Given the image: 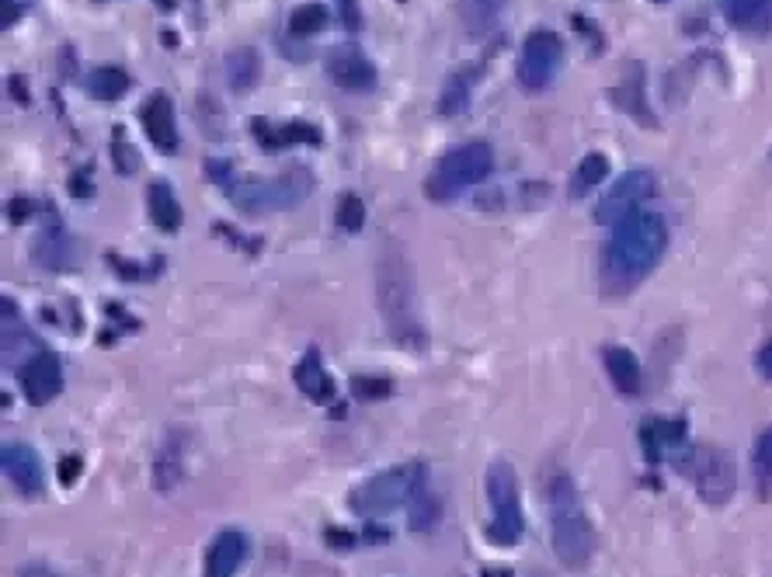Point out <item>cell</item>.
Wrapping results in <instances>:
<instances>
[{"label": "cell", "mask_w": 772, "mask_h": 577, "mask_svg": "<svg viewBox=\"0 0 772 577\" xmlns=\"http://www.w3.org/2000/svg\"><path fill=\"white\" fill-rule=\"evenodd\" d=\"M251 556V540L240 529H223L213 535V543L202 561V574L206 577H237V570L248 564Z\"/></svg>", "instance_id": "5bb4252c"}, {"label": "cell", "mask_w": 772, "mask_h": 577, "mask_svg": "<svg viewBox=\"0 0 772 577\" xmlns=\"http://www.w3.org/2000/svg\"><path fill=\"white\" fill-rule=\"evenodd\" d=\"M223 70H227V84L237 94H248L261 80V56H258L254 46H237V49L227 53V64H223Z\"/></svg>", "instance_id": "603a6c76"}, {"label": "cell", "mask_w": 772, "mask_h": 577, "mask_svg": "<svg viewBox=\"0 0 772 577\" xmlns=\"http://www.w3.org/2000/svg\"><path fill=\"white\" fill-rule=\"evenodd\" d=\"M314 192L310 168H286L275 178H237L227 184V195L243 213H286Z\"/></svg>", "instance_id": "8992f818"}, {"label": "cell", "mask_w": 772, "mask_h": 577, "mask_svg": "<svg viewBox=\"0 0 772 577\" xmlns=\"http://www.w3.org/2000/svg\"><path fill=\"white\" fill-rule=\"evenodd\" d=\"M751 463L762 480H772V425L756 439V452H751Z\"/></svg>", "instance_id": "e575fe53"}, {"label": "cell", "mask_w": 772, "mask_h": 577, "mask_svg": "<svg viewBox=\"0 0 772 577\" xmlns=\"http://www.w3.org/2000/svg\"><path fill=\"white\" fill-rule=\"evenodd\" d=\"M32 254L43 268H70L73 264V240L59 230V226H53V230L46 226L43 237H38L32 247Z\"/></svg>", "instance_id": "4316f807"}, {"label": "cell", "mask_w": 772, "mask_h": 577, "mask_svg": "<svg viewBox=\"0 0 772 577\" xmlns=\"http://www.w3.org/2000/svg\"><path fill=\"white\" fill-rule=\"evenodd\" d=\"M251 133H254V139L269 154H275L282 147H293V143H310V147H317V143H320V133L310 126V122H286V126L275 129L269 118H254L251 122Z\"/></svg>", "instance_id": "ffe728a7"}, {"label": "cell", "mask_w": 772, "mask_h": 577, "mask_svg": "<svg viewBox=\"0 0 772 577\" xmlns=\"http://www.w3.org/2000/svg\"><path fill=\"white\" fill-rule=\"evenodd\" d=\"M424 487H429V469H424V463L418 460L397 463L390 469L365 477L349 494V505L362 519H383V514H390L397 508H408Z\"/></svg>", "instance_id": "277c9868"}, {"label": "cell", "mask_w": 772, "mask_h": 577, "mask_svg": "<svg viewBox=\"0 0 772 577\" xmlns=\"http://www.w3.org/2000/svg\"><path fill=\"white\" fill-rule=\"evenodd\" d=\"M334 223H338V230L341 234H359L362 226H365V205L359 195H341L338 199V213H334Z\"/></svg>", "instance_id": "1f68e13d"}, {"label": "cell", "mask_w": 772, "mask_h": 577, "mask_svg": "<svg viewBox=\"0 0 772 577\" xmlns=\"http://www.w3.org/2000/svg\"><path fill=\"white\" fill-rule=\"evenodd\" d=\"M323 25H328V8L323 4H303L290 18V32L296 38H310V35L323 32Z\"/></svg>", "instance_id": "4dcf8cb0"}, {"label": "cell", "mask_w": 772, "mask_h": 577, "mask_svg": "<svg viewBox=\"0 0 772 577\" xmlns=\"http://www.w3.org/2000/svg\"><path fill=\"white\" fill-rule=\"evenodd\" d=\"M293 380L299 386V394L310 397L314 404H331L334 400V380L328 376V369H323L317 348H310V352L296 362Z\"/></svg>", "instance_id": "44dd1931"}, {"label": "cell", "mask_w": 772, "mask_h": 577, "mask_svg": "<svg viewBox=\"0 0 772 577\" xmlns=\"http://www.w3.org/2000/svg\"><path fill=\"white\" fill-rule=\"evenodd\" d=\"M605 178H609V157L605 154H584L578 160L575 174H571V184H567V195L584 199L592 189H599Z\"/></svg>", "instance_id": "83f0119b"}, {"label": "cell", "mask_w": 772, "mask_h": 577, "mask_svg": "<svg viewBox=\"0 0 772 577\" xmlns=\"http://www.w3.org/2000/svg\"><path fill=\"white\" fill-rule=\"evenodd\" d=\"M112 160H115V171L118 174H133L136 171V147H129V143H126V129H115L112 133Z\"/></svg>", "instance_id": "d6a6232c"}, {"label": "cell", "mask_w": 772, "mask_h": 577, "mask_svg": "<svg viewBox=\"0 0 772 577\" xmlns=\"http://www.w3.org/2000/svg\"><path fill=\"white\" fill-rule=\"evenodd\" d=\"M365 535H370V543H390V532H386V529H370V532H365Z\"/></svg>", "instance_id": "b9f144b4"}, {"label": "cell", "mask_w": 772, "mask_h": 577, "mask_svg": "<svg viewBox=\"0 0 772 577\" xmlns=\"http://www.w3.org/2000/svg\"><path fill=\"white\" fill-rule=\"evenodd\" d=\"M80 473H84V460H80L77 452H70V456L59 460V466H56V480L64 484V487H70V484H77Z\"/></svg>", "instance_id": "d590c367"}, {"label": "cell", "mask_w": 772, "mask_h": 577, "mask_svg": "<svg viewBox=\"0 0 772 577\" xmlns=\"http://www.w3.org/2000/svg\"><path fill=\"white\" fill-rule=\"evenodd\" d=\"M491 171H495V150L480 139L463 143V147H453L435 163V171L424 181V195L432 202H450L470 189V184L491 178Z\"/></svg>", "instance_id": "52a82bcc"}, {"label": "cell", "mask_w": 772, "mask_h": 577, "mask_svg": "<svg viewBox=\"0 0 772 577\" xmlns=\"http://www.w3.org/2000/svg\"><path fill=\"white\" fill-rule=\"evenodd\" d=\"M668 251V223L658 213H634L613 226L602 251V288L623 296L655 272Z\"/></svg>", "instance_id": "6da1fadb"}, {"label": "cell", "mask_w": 772, "mask_h": 577, "mask_svg": "<svg viewBox=\"0 0 772 577\" xmlns=\"http://www.w3.org/2000/svg\"><path fill=\"white\" fill-rule=\"evenodd\" d=\"M477 77H480V64L463 67V70H456L450 80H445V88H442V94H439V112H442V115H459V112L470 109Z\"/></svg>", "instance_id": "cb8c5ba5"}, {"label": "cell", "mask_w": 772, "mask_h": 577, "mask_svg": "<svg viewBox=\"0 0 772 577\" xmlns=\"http://www.w3.org/2000/svg\"><path fill=\"white\" fill-rule=\"evenodd\" d=\"M756 369H759V376L762 380H772V338L759 348V355H756Z\"/></svg>", "instance_id": "f35d334b"}, {"label": "cell", "mask_w": 772, "mask_h": 577, "mask_svg": "<svg viewBox=\"0 0 772 577\" xmlns=\"http://www.w3.org/2000/svg\"><path fill=\"white\" fill-rule=\"evenodd\" d=\"M390 389H394L390 380H373V376H355L352 380V394L359 400H383V397H390Z\"/></svg>", "instance_id": "836d02e7"}, {"label": "cell", "mask_w": 772, "mask_h": 577, "mask_svg": "<svg viewBox=\"0 0 772 577\" xmlns=\"http://www.w3.org/2000/svg\"><path fill=\"white\" fill-rule=\"evenodd\" d=\"M18 383H22V394L29 404L43 407L64 394V362H59V355L43 348V352H35L29 362H22V369H18Z\"/></svg>", "instance_id": "8fae6325"}, {"label": "cell", "mask_w": 772, "mask_h": 577, "mask_svg": "<svg viewBox=\"0 0 772 577\" xmlns=\"http://www.w3.org/2000/svg\"><path fill=\"white\" fill-rule=\"evenodd\" d=\"M480 577H515L512 570H508V567H484V574Z\"/></svg>", "instance_id": "7bdbcfd3"}, {"label": "cell", "mask_w": 772, "mask_h": 577, "mask_svg": "<svg viewBox=\"0 0 772 577\" xmlns=\"http://www.w3.org/2000/svg\"><path fill=\"white\" fill-rule=\"evenodd\" d=\"M640 445H644V456L647 463H661L665 452H679L685 445V421H658V418H647L640 425Z\"/></svg>", "instance_id": "d6986e66"}, {"label": "cell", "mask_w": 772, "mask_h": 577, "mask_svg": "<svg viewBox=\"0 0 772 577\" xmlns=\"http://www.w3.org/2000/svg\"><path fill=\"white\" fill-rule=\"evenodd\" d=\"M487 505H491L487 540L495 546H515L525 532V514L519 498V473L508 460H495L487 466Z\"/></svg>", "instance_id": "ba28073f"}, {"label": "cell", "mask_w": 772, "mask_h": 577, "mask_svg": "<svg viewBox=\"0 0 772 577\" xmlns=\"http://www.w3.org/2000/svg\"><path fill=\"white\" fill-rule=\"evenodd\" d=\"M602 362H605V373L613 380V386L620 389L623 397H637L640 386H644V373H640V359L629 352L623 344H605L602 348Z\"/></svg>", "instance_id": "ac0fdd59"}, {"label": "cell", "mask_w": 772, "mask_h": 577, "mask_svg": "<svg viewBox=\"0 0 772 577\" xmlns=\"http://www.w3.org/2000/svg\"><path fill=\"white\" fill-rule=\"evenodd\" d=\"M655 192H658V178H655L651 168H634V171H626V174H620L613 184H609V192H605L602 202L595 205V219H599V223H609V226H616L620 219L640 213L644 202L651 199Z\"/></svg>", "instance_id": "30bf717a"}, {"label": "cell", "mask_w": 772, "mask_h": 577, "mask_svg": "<svg viewBox=\"0 0 772 577\" xmlns=\"http://www.w3.org/2000/svg\"><path fill=\"white\" fill-rule=\"evenodd\" d=\"M376 299L390 338L400 348H424V327L418 317L415 264L400 244H386L376 264Z\"/></svg>", "instance_id": "3957f363"}, {"label": "cell", "mask_w": 772, "mask_h": 577, "mask_svg": "<svg viewBox=\"0 0 772 577\" xmlns=\"http://www.w3.org/2000/svg\"><path fill=\"white\" fill-rule=\"evenodd\" d=\"M29 213H32V210H29V202H25V199H14V202H11V223L29 219Z\"/></svg>", "instance_id": "60d3db41"}, {"label": "cell", "mask_w": 772, "mask_h": 577, "mask_svg": "<svg viewBox=\"0 0 772 577\" xmlns=\"http://www.w3.org/2000/svg\"><path fill=\"white\" fill-rule=\"evenodd\" d=\"M508 0H459V18L474 38L491 35L501 22Z\"/></svg>", "instance_id": "484cf974"}, {"label": "cell", "mask_w": 772, "mask_h": 577, "mask_svg": "<svg viewBox=\"0 0 772 577\" xmlns=\"http://www.w3.org/2000/svg\"><path fill=\"white\" fill-rule=\"evenodd\" d=\"M185 452H189V435L181 428H171L157 449V460H154V487L157 490L168 494L185 480Z\"/></svg>", "instance_id": "e0dca14e"}, {"label": "cell", "mask_w": 772, "mask_h": 577, "mask_svg": "<svg viewBox=\"0 0 772 577\" xmlns=\"http://www.w3.org/2000/svg\"><path fill=\"white\" fill-rule=\"evenodd\" d=\"M543 498L550 508V540L554 553L564 567L581 570L595 553V529L588 522V511L581 505V494L575 477L564 466H550L543 480Z\"/></svg>", "instance_id": "7a4b0ae2"}, {"label": "cell", "mask_w": 772, "mask_h": 577, "mask_svg": "<svg viewBox=\"0 0 772 577\" xmlns=\"http://www.w3.org/2000/svg\"><path fill=\"white\" fill-rule=\"evenodd\" d=\"M0 463H4V477L22 498H38L46 490V469L38 452L29 442H8L0 449Z\"/></svg>", "instance_id": "7c38bea8"}, {"label": "cell", "mask_w": 772, "mask_h": 577, "mask_svg": "<svg viewBox=\"0 0 772 577\" xmlns=\"http://www.w3.org/2000/svg\"><path fill=\"white\" fill-rule=\"evenodd\" d=\"M647 70L644 64H626L623 77H620V84L613 88V105L620 112H626L634 122H640V126L647 129H655L658 122H655V112L651 105H647Z\"/></svg>", "instance_id": "9a60e30c"}, {"label": "cell", "mask_w": 772, "mask_h": 577, "mask_svg": "<svg viewBox=\"0 0 772 577\" xmlns=\"http://www.w3.org/2000/svg\"><path fill=\"white\" fill-rule=\"evenodd\" d=\"M769 160H772V154H769Z\"/></svg>", "instance_id": "bcb514c9"}, {"label": "cell", "mask_w": 772, "mask_h": 577, "mask_svg": "<svg viewBox=\"0 0 772 577\" xmlns=\"http://www.w3.org/2000/svg\"><path fill=\"white\" fill-rule=\"evenodd\" d=\"M18 577H67V574H59L56 567H46V564H25L18 570Z\"/></svg>", "instance_id": "ab89813d"}, {"label": "cell", "mask_w": 772, "mask_h": 577, "mask_svg": "<svg viewBox=\"0 0 772 577\" xmlns=\"http://www.w3.org/2000/svg\"><path fill=\"white\" fill-rule=\"evenodd\" d=\"M157 8H160V11H174L178 0H157Z\"/></svg>", "instance_id": "ee69618b"}, {"label": "cell", "mask_w": 772, "mask_h": 577, "mask_svg": "<svg viewBox=\"0 0 772 577\" xmlns=\"http://www.w3.org/2000/svg\"><path fill=\"white\" fill-rule=\"evenodd\" d=\"M129 73L122 67H98L88 73V94L98 101H118L122 94L129 91Z\"/></svg>", "instance_id": "f1b7e54d"}, {"label": "cell", "mask_w": 772, "mask_h": 577, "mask_svg": "<svg viewBox=\"0 0 772 577\" xmlns=\"http://www.w3.org/2000/svg\"><path fill=\"white\" fill-rule=\"evenodd\" d=\"M672 463L689 484L696 487L700 501L709 508H724L730 505L738 490V466L730 460V452L709 442H689L679 452H672Z\"/></svg>", "instance_id": "5b68a950"}, {"label": "cell", "mask_w": 772, "mask_h": 577, "mask_svg": "<svg viewBox=\"0 0 772 577\" xmlns=\"http://www.w3.org/2000/svg\"><path fill=\"white\" fill-rule=\"evenodd\" d=\"M724 14L738 32L751 35L772 32V0H724Z\"/></svg>", "instance_id": "7402d4cb"}, {"label": "cell", "mask_w": 772, "mask_h": 577, "mask_svg": "<svg viewBox=\"0 0 772 577\" xmlns=\"http://www.w3.org/2000/svg\"><path fill=\"white\" fill-rule=\"evenodd\" d=\"M147 210H150V219L164 234H174L181 226V219H185V213H181V202H178V195H174V189L168 181H154L147 189Z\"/></svg>", "instance_id": "d4e9b609"}, {"label": "cell", "mask_w": 772, "mask_h": 577, "mask_svg": "<svg viewBox=\"0 0 772 577\" xmlns=\"http://www.w3.org/2000/svg\"><path fill=\"white\" fill-rule=\"evenodd\" d=\"M338 11H341L344 29H349V32H359L362 18H359V4H355V0H338Z\"/></svg>", "instance_id": "74e56055"}, {"label": "cell", "mask_w": 772, "mask_h": 577, "mask_svg": "<svg viewBox=\"0 0 772 577\" xmlns=\"http://www.w3.org/2000/svg\"><path fill=\"white\" fill-rule=\"evenodd\" d=\"M408 508H411V511H408V525H411V532H432V529L439 525V519H442V501L435 498V494H432L429 487H424Z\"/></svg>", "instance_id": "f546056e"}, {"label": "cell", "mask_w": 772, "mask_h": 577, "mask_svg": "<svg viewBox=\"0 0 772 577\" xmlns=\"http://www.w3.org/2000/svg\"><path fill=\"white\" fill-rule=\"evenodd\" d=\"M139 122H144V129L150 136V143L160 150L174 157L178 154V122H174V105L164 91H157L147 98V105L139 109Z\"/></svg>", "instance_id": "2e32d148"}, {"label": "cell", "mask_w": 772, "mask_h": 577, "mask_svg": "<svg viewBox=\"0 0 772 577\" xmlns=\"http://www.w3.org/2000/svg\"><path fill=\"white\" fill-rule=\"evenodd\" d=\"M328 73L338 88L344 91H373L376 88V67L373 59L365 56L355 43H344L338 49H331L328 56Z\"/></svg>", "instance_id": "4fadbf2b"}, {"label": "cell", "mask_w": 772, "mask_h": 577, "mask_svg": "<svg viewBox=\"0 0 772 577\" xmlns=\"http://www.w3.org/2000/svg\"><path fill=\"white\" fill-rule=\"evenodd\" d=\"M323 543L334 546V550H355L359 543V535L352 529H341V525H328L323 529Z\"/></svg>", "instance_id": "8d00e7d4"}, {"label": "cell", "mask_w": 772, "mask_h": 577, "mask_svg": "<svg viewBox=\"0 0 772 577\" xmlns=\"http://www.w3.org/2000/svg\"><path fill=\"white\" fill-rule=\"evenodd\" d=\"M655 4H668V0H655Z\"/></svg>", "instance_id": "f6af8a7d"}, {"label": "cell", "mask_w": 772, "mask_h": 577, "mask_svg": "<svg viewBox=\"0 0 772 577\" xmlns=\"http://www.w3.org/2000/svg\"><path fill=\"white\" fill-rule=\"evenodd\" d=\"M564 67V43L550 29H533L519 53V84L525 91H546Z\"/></svg>", "instance_id": "9c48e42d"}]
</instances>
